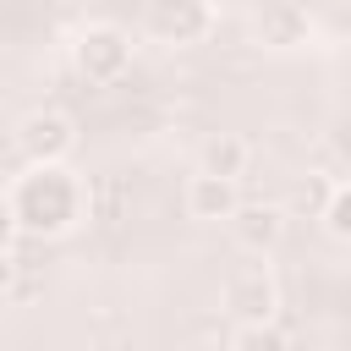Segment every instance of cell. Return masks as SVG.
<instances>
[{
    "instance_id": "1",
    "label": "cell",
    "mask_w": 351,
    "mask_h": 351,
    "mask_svg": "<svg viewBox=\"0 0 351 351\" xmlns=\"http://www.w3.org/2000/svg\"><path fill=\"white\" fill-rule=\"evenodd\" d=\"M88 208V192L82 181L60 165H27L11 186H5V214L16 225V236H66Z\"/></svg>"
},
{
    "instance_id": "2",
    "label": "cell",
    "mask_w": 351,
    "mask_h": 351,
    "mask_svg": "<svg viewBox=\"0 0 351 351\" xmlns=\"http://www.w3.org/2000/svg\"><path fill=\"white\" fill-rule=\"evenodd\" d=\"M71 66L88 82H121L126 66H132V33L115 27V22H88L71 44Z\"/></svg>"
},
{
    "instance_id": "3",
    "label": "cell",
    "mask_w": 351,
    "mask_h": 351,
    "mask_svg": "<svg viewBox=\"0 0 351 351\" xmlns=\"http://www.w3.org/2000/svg\"><path fill=\"white\" fill-rule=\"evenodd\" d=\"M143 33L165 49H192L214 33V5L208 0H148Z\"/></svg>"
},
{
    "instance_id": "4",
    "label": "cell",
    "mask_w": 351,
    "mask_h": 351,
    "mask_svg": "<svg viewBox=\"0 0 351 351\" xmlns=\"http://www.w3.org/2000/svg\"><path fill=\"white\" fill-rule=\"evenodd\" d=\"M77 148V121L66 110H27L16 121V154L27 165H60Z\"/></svg>"
},
{
    "instance_id": "5",
    "label": "cell",
    "mask_w": 351,
    "mask_h": 351,
    "mask_svg": "<svg viewBox=\"0 0 351 351\" xmlns=\"http://www.w3.org/2000/svg\"><path fill=\"white\" fill-rule=\"evenodd\" d=\"M219 302H225V313H230L236 324L274 318V313H280V280H274L263 263H247V269H236V274L225 280Z\"/></svg>"
},
{
    "instance_id": "6",
    "label": "cell",
    "mask_w": 351,
    "mask_h": 351,
    "mask_svg": "<svg viewBox=\"0 0 351 351\" xmlns=\"http://www.w3.org/2000/svg\"><path fill=\"white\" fill-rule=\"evenodd\" d=\"M252 38H258L263 49H274V55H291V49H302V44L313 38V16H307V5H296V0H274V5L258 11Z\"/></svg>"
},
{
    "instance_id": "7",
    "label": "cell",
    "mask_w": 351,
    "mask_h": 351,
    "mask_svg": "<svg viewBox=\"0 0 351 351\" xmlns=\"http://www.w3.org/2000/svg\"><path fill=\"white\" fill-rule=\"evenodd\" d=\"M181 208H186V219H197V225H219V219H230V214L241 208L236 176L197 170V176L186 181V192H181Z\"/></svg>"
},
{
    "instance_id": "8",
    "label": "cell",
    "mask_w": 351,
    "mask_h": 351,
    "mask_svg": "<svg viewBox=\"0 0 351 351\" xmlns=\"http://www.w3.org/2000/svg\"><path fill=\"white\" fill-rule=\"evenodd\" d=\"M285 219H291V214H285L280 203H241L225 225H230V236H236L241 252H258V258H263V252H274V247L285 241Z\"/></svg>"
},
{
    "instance_id": "9",
    "label": "cell",
    "mask_w": 351,
    "mask_h": 351,
    "mask_svg": "<svg viewBox=\"0 0 351 351\" xmlns=\"http://www.w3.org/2000/svg\"><path fill=\"white\" fill-rule=\"evenodd\" d=\"M247 159H252V148L236 137V132H219V137H208L203 143V154H197V170H214V176H247Z\"/></svg>"
},
{
    "instance_id": "10",
    "label": "cell",
    "mask_w": 351,
    "mask_h": 351,
    "mask_svg": "<svg viewBox=\"0 0 351 351\" xmlns=\"http://www.w3.org/2000/svg\"><path fill=\"white\" fill-rule=\"evenodd\" d=\"M291 335L274 324V318H258V324H236L230 329V351H285Z\"/></svg>"
},
{
    "instance_id": "11",
    "label": "cell",
    "mask_w": 351,
    "mask_h": 351,
    "mask_svg": "<svg viewBox=\"0 0 351 351\" xmlns=\"http://www.w3.org/2000/svg\"><path fill=\"white\" fill-rule=\"evenodd\" d=\"M318 219H324V230H329L335 241H351V181H340V186H329V192H324Z\"/></svg>"
},
{
    "instance_id": "12",
    "label": "cell",
    "mask_w": 351,
    "mask_h": 351,
    "mask_svg": "<svg viewBox=\"0 0 351 351\" xmlns=\"http://www.w3.org/2000/svg\"><path fill=\"white\" fill-rule=\"evenodd\" d=\"M329 154H335L340 165H351V110H340V115L329 121Z\"/></svg>"
}]
</instances>
